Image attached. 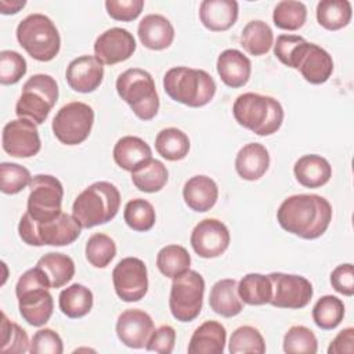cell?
Listing matches in <instances>:
<instances>
[{
    "label": "cell",
    "instance_id": "6da1fadb",
    "mask_svg": "<svg viewBox=\"0 0 354 354\" xmlns=\"http://www.w3.org/2000/svg\"><path fill=\"white\" fill-rule=\"evenodd\" d=\"M279 225L303 239H317L332 221V206L321 195L297 194L288 196L277 210Z\"/></svg>",
    "mask_w": 354,
    "mask_h": 354
},
{
    "label": "cell",
    "instance_id": "7a4b0ae2",
    "mask_svg": "<svg viewBox=\"0 0 354 354\" xmlns=\"http://www.w3.org/2000/svg\"><path fill=\"white\" fill-rule=\"evenodd\" d=\"M275 57L286 66L299 69L306 82L322 84L333 72L330 54L297 35H279L274 44Z\"/></svg>",
    "mask_w": 354,
    "mask_h": 354
},
{
    "label": "cell",
    "instance_id": "3957f363",
    "mask_svg": "<svg viewBox=\"0 0 354 354\" xmlns=\"http://www.w3.org/2000/svg\"><path fill=\"white\" fill-rule=\"evenodd\" d=\"M232 115L242 127L261 137L277 133L283 122V108L279 101L257 93L238 95L232 105Z\"/></svg>",
    "mask_w": 354,
    "mask_h": 354
},
{
    "label": "cell",
    "instance_id": "277c9868",
    "mask_svg": "<svg viewBox=\"0 0 354 354\" xmlns=\"http://www.w3.org/2000/svg\"><path fill=\"white\" fill-rule=\"evenodd\" d=\"M165 93L174 101L191 108L207 105L216 94V82L203 69L170 68L163 76Z\"/></svg>",
    "mask_w": 354,
    "mask_h": 354
},
{
    "label": "cell",
    "instance_id": "5b68a950",
    "mask_svg": "<svg viewBox=\"0 0 354 354\" xmlns=\"http://www.w3.org/2000/svg\"><path fill=\"white\" fill-rule=\"evenodd\" d=\"M119 206V189L108 181H97L77 195L72 205V216L82 228H93L111 221Z\"/></svg>",
    "mask_w": 354,
    "mask_h": 354
},
{
    "label": "cell",
    "instance_id": "8992f818",
    "mask_svg": "<svg viewBox=\"0 0 354 354\" xmlns=\"http://www.w3.org/2000/svg\"><path fill=\"white\" fill-rule=\"evenodd\" d=\"M48 289L50 283L36 266L25 271L17 282L19 314L32 326H43L53 315L54 301Z\"/></svg>",
    "mask_w": 354,
    "mask_h": 354
},
{
    "label": "cell",
    "instance_id": "52a82bcc",
    "mask_svg": "<svg viewBox=\"0 0 354 354\" xmlns=\"http://www.w3.org/2000/svg\"><path fill=\"white\" fill-rule=\"evenodd\" d=\"M82 232V227L77 220L68 213L36 221L28 213H25L18 224L19 238L30 246H65L73 243Z\"/></svg>",
    "mask_w": 354,
    "mask_h": 354
},
{
    "label": "cell",
    "instance_id": "ba28073f",
    "mask_svg": "<svg viewBox=\"0 0 354 354\" xmlns=\"http://www.w3.org/2000/svg\"><path fill=\"white\" fill-rule=\"evenodd\" d=\"M19 46L36 61L54 59L61 48V37L54 22L44 14H30L17 26Z\"/></svg>",
    "mask_w": 354,
    "mask_h": 354
},
{
    "label": "cell",
    "instance_id": "9c48e42d",
    "mask_svg": "<svg viewBox=\"0 0 354 354\" xmlns=\"http://www.w3.org/2000/svg\"><path fill=\"white\" fill-rule=\"evenodd\" d=\"M116 91L138 119L151 120L156 116L159 95L149 72L140 68L122 72L116 79Z\"/></svg>",
    "mask_w": 354,
    "mask_h": 354
},
{
    "label": "cell",
    "instance_id": "30bf717a",
    "mask_svg": "<svg viewBox=\"0 0 354 354\" xmlns=\"http://www.w3.org/2000/svg\"><path fill=\"white\" fill-rule=\"evenodd\" d=\"M58 100V84L46 73L30 76L22 86V93L15 105V113L35 124H41Z\"/></svg>",
    "mask_w": 354,
    "mask_h": 354
},
{
    "label": "cell",
    "instance_id": "8fae6325",
    "mask_svg": "<svg viewBox=\"0 0 354 354\" xmlns=\"http://www.w3.org/2000/svg\"><path fill=\"white\" fill-rule=\"evenodd\" d=\"M205 279L194 270L173 278L169 307L171 315L180 322L194 321L202 310Z\"/></svg>",
    "mask_w": 354,
    "mask_h": 354
},
{
    "label": "cell",
    "instance_id": "7c38bea8",
    "mask_svg": "<svg viewBox=\"0 0 354 354\" xmlns=\"http://www.w3.org/2000/svg\"><path fill=\"white\" fill-rule=\"evenodd\" d=\"M94 111L88 104L73 101L59 108L53 119V133L65 145L82 144L93 129Z\"/></svg>",
    "mask_w": 354,
    "mask_h": 354
},
{
    "label": "cell",
    "instance_id": "4fadbf2b",
    "mask_svg": "<svg viewBox=\"0 0 354 354\" xmlns=\"http://www.w3.org/2000/svg\"><path fill=\"white\" fill-rule=\"evenodd\" d=\"M26 213L36 221L51 220L62 213L64 188L58 178L50 174H37L29 184Z\"/></svg>",
    "mask_w": 354,
    "mask_h": 354
},
{
    "label": "cell",
    "instance_id": "5bb4252c",
    "mask_svg": "<svg viewBox=\"0 0 354 354\" xmlns=\"http://www.w3.org/2000/svg\"><path fill=\"white\" fill-rule=\"evenodd\" d=\"M272 295L270 304L278 308H303L306 307L313 297V285L311 282L295 274L285 272H271L268 274Z\"/></svg>",
    "mask_w": 354,
    "mask_h": 354
},
{
    "label": "cell",
    "instance_id": "9a60e30c",
    "mask_svg": "<svg viewBox=\"0 0 354 354\" xmlns=\"http://www.w3.org/2000/svg\"><path fill=\"white\" fill-rule=\"evenodd\" d=\"M112 281L116 295L123 301H138L148 292L147 266L137 257H124L115 266Z\"/></svg>",
    "mask_w": 354,
    "mask_h": 354
},
{
    "label": "cell",
    "instance_id": "2e32d148",
    "mask_svg": "<svg viewBox=\"0 0 354 354\" xmlns=\"http://www.w3.org/2000/svg\"><path fill=\"white\" fill-rule=\"evenodd\" d=\"M1 147L14 158H30L37 155L41 148V141L36 124L21 118L8 122L3 127Z\"/></svg>",
    "mask_w": 354,
    "mask_h": 354
},
{
    "label": "cell",
    "instance_id": "e0dca14e",
    "mask_svg": "<svg viewBox=\"0 0 354 354\" xmlns=\"http://www.w3.org/2000/svg\"><path fill=\"white\" fill-rule=\"evenodd\" d=\"M230 239V231L224 223L217 218H205L194 227L189 242L198 256L214 259L227 250Z\"/></svg>",
    "mask_w": 354,
    "mask_h": 354
},
{
    "label": "cell",
    "instance_id": "ac0fdd59",
    "mask_svg": "<svg viewBox=\"0 0 354 354\" xmlns=\"http://www.w3.org/2000/svg\"><path fill=\"white\" fill-rule=\"evenodd\" d=\"M134 36L123 28L102 32L94 43V55L102 65H115L129 59L136 51Z\"/></svg>",
    "mask_w": 354,
    "mask_h": 354
},
{
    "label": "cell",
    "instance_id": "d6986e66",
    "mask_svg": "<svg viewBox=\"0 0 354 354\" xmlns=\"http://www.w3.org/2000/svg\"><path fill=\"white\" fill-rule=\"evenodd\" d=\"M153 330L155 326L151 315L140 308L123 311L116 321V335L130 348L144 347Z\"/></svg>",
    "mask_w": 354,
    "mask_h": 354
},
{
    "label": "cell",
    "instance_id": "ffe728a7",
    "mask_svg": "<svg viewBox=\"0 0 354 354\" xmlns=\"http://www.w3.org/2000/svg\"><path fill=\"white\" fill-rule=\"evenodd\" d=\"M65 77L72 90L91 93L102 83L104 66L95 55H80L69 62Z\"/></svg>",
    "mask_w": 354,
    "mask_h": 354
},
{
    "label": "cell",
    "instance_id": "44dd1931",
    "mask_svg": "<svg viewBox=\"0 0 354 354\" xmlns=\"http://www.w3.org/2000/svg\"><path fill=\"white\" fill-rule=\"evenodd\" d=\"M137 35L144 47L160 51L173 43L174 28L166 17L160 14H148L140 21Z\"/></svg>",
    "mask_w": 354,
    "mask_h": 354
},
{
    "label": "cell",
    "instance_id": "7402d4cb",
    "mask_svg": "<svg viewBox=\"0 0 354 354\" xmlns=\"http://www.w3.org/2000/svg\"><path fill=\"white\" fill-rule=\"evenodd\" d=\"M216 68L221 82L232 88L245 86L252 73L250 59L235 48L224 50L217 58Z\"/></svg>",
    "mask_w": 354,
    "mask_h": 354
},
{
    "label": "cell",
    "instance_id": "603a6c76",
    "mask_svg": "<svg viewBox=\"0 0 354 354\" xmlns=\"http://www.w3.org/2000/svg\"><path fill=\"white\" fill-rule=\"evenodd\" d=\"M238 11L235 0H203L199 6V19L206 29L224 32L236 22Z\"/></svg>",
    "mask_w": 354,
    "mask_h": 354
},
{
    "label": "cell",
    "instance_id": "cb8c5ba5",
    "mask_svg": "<svg viewBox=\"0 0 354 354\" xmlns=\"http://www.w3.org/2000/svg\"><path fill=\"white\" fill-rule=\"evenodd\" d=\"M270 166L268 149L260 142L243 145L235 158V170L246 181L259 180L266 174Z\"/></svg>",
    "mask_w": 354,
    "mask_h": 354
},
{
    "label": "cell",
    "instance_id": "d4e9b609",
    "mask_svg": "<svg viewBox=\"0 0 354 354\" xmlns=\"http://www.w3.org/2000/svg\"><path fill=\"white\" fill-rule=\"evenodd\" d=\"M183 198L189 209L198 213H203L216 205L218 198V188L214 180L203 174H198L187 180L184 184Z\"/></svg>",
    "mask_w": 354,
    "mask_h": 354
},
{
    "label": "cell",
    "instance_id": "484cf974",
    "mask_svg": "<svg viewBox=\"0 0 354 354\" xmlns=\"http://www.w3.org/2000/svg\"><path fill=\"white\" fill-rule=\"evenodd\" d=\"M293 173L299 184L306 188H319L332 177L330 163L321 155H303L295 162Z\"/></svg>",
    "mask_w": 354,
    "mask_h": 354
},
{
    "label": "cell",
    "instance_id": "4316f807",
    "mask_svg": "<svg viewBox=\"0 0 354 354\" xmlns=\"http://www.w3.org/2000/svg\"><path fill=\"white\" fill-rule=\"evenodd\" d=\"M227 340L225 328L217 321H205L192 333L188 344L189 354H223Z\"/></svg>",
    "mask_w": 354,
    "mask_h": 354
},
{
    "label": "cell",
    "instance_id": "83f0119b",
    "mask_svg": "<svg viewBox=\"0 0 354 354\" xmlns=\"http://www.w3.org/2000/svg\"><path fill=\"white\" fill-rule=\"evenodd\" d=\"M151 158V147L142 138L136 136H124L119 138L113 147L115 163L130 173Z\"/></svg>",
    "mask_w": 354,
    "mask_h": 354
},
{
    "label": "cell",
    "instance_id": "f1b7e54d",
    "mask_svg": "<svg viewBox=\"0 0 354 354\" xmlns=\"http://www.w3.org/2000/svg\"><path fill=\"white\" fill-rule=\"evenodd\" d=\"M210 308L225 318L238 315L243 310V301L238 295V282L232 278L217 281L209 295Z\"/></svg>",
    "mask_w": 354,
    "mask_h": 354
},
{
    "label": "cell",
    "instance_id": "f546056e",
    "mask_svg": "<svg viewBox=\"0 0 354 354\" xmlns=\"http://www.w3.org/2000/svg\"><path fill=\"white\" fill-rule=\"evenodd\" d=\"M36 267L43 272L51 289L62 288L75 275V263L64 253L50 252L39 259Z\"/></svg>",
    "mask_w": 354,
    "mask_h": 354
},
{
    "label": "cell",
    "instance_id": "4dcf8cb0",
    "mask_svg": "<svg viewBox=\"0 0 354 354\" xmlns=\"http://www.w3.org/2000/svg\"><path fill=\"white\" fill-rule=\"evenodd\" d=\"M93 292L82 283H72L61 290L58 297L59 310L68 318H82L93 307Z\"/></svg>",
    "mask_w": 354,
    "mask_h": 354
},
{
    "label": "cell",
    "instance_id": "1f68e13d",
    "mask_svg": "<svg viewBox=\"0 0 354 354\" xmlns=\"http://www.w3.org/2000/svg\"><path fill=\"white\" fill-rule=\"evenodd\" d=\"M169 180L166 166L158 159H149L131 171V181L134 187L142 192L153 194L160 191Z\"/></svg>",
    "mask_w": 354,
    "mask_h": 354
},
{
    "label": "cell",
    "instance_id": "d6a6232c",
    "mask_svg": "<svg viewBox=\"0 0 354 354\" xmlns=\"http://www.w3.org/2000/svg\"><path fill=\"white\" fill-rule=\"evenodd\" d=\"M188 136L177 127H166L156 134L155 149L166 160L176 162L184 159L189 152Z\"/></svg>",
    "mask_w": 354,
    "mask_h": 354
},
{
    "label": "cell",
    "instance_id": "836d02e7",
    "mask_svg": "<svg viewBox=\"0 0 354 354\" xmlns=\"http://www.w3.org/2000/svg\"><path fill=\"white\" fill-rule=\"evenodd\" d=\"M274 44L272 29L261 19H253L245 25L241 33V46L254 57L264 55Z\"/></svg>",
    "mask_w": 354,
    "mask_h": 354
},
{
    "label": "cell",
    "instance_id": "e575fe53",
    "mask_svg": "<svg viewBox=\"0 0 354 354\" xmlns=\"http://www.w3.org/2000/svg\"><path fill=\"white\" fill-rule=\"evenodd\" d=\"M353 17L348 0H322L317 4V21L328 30H339L348 25Z\"/></svg>",
    "mask_w": 354,
    "mask_h": 354
},
{
    "label": "cell",
    "instance_id": "d590c367",
    "mask_svg": "<svg viewBox=\"0 0 354 354\" xmlns=\"http://www.w3.org/2000/svg\"><path fill=\"white\" fill-rule=\"evenodd\" d=\"M238 295L241 300L249 306H263L270 303L272 288L268 275L250 272L238 283Z\"/></svg>",
    "mask_w": 354,
    "mask_h": 354
},
{
    "label": "cell",
    "instance_id": "8d00e7d4",
    "mask_svg": "<svg viewBox=\"0 0 354 354\" xmlns=\"http://www.w3.org/2000/svg\"><path fill=\"white\" fill-rule=\"evenodd\" d=\"M158 270L167 278H176L189 270L191 256L184 246L167 245L156 254Z\"/></svg>",
    "mask_w": 354,
    "mask_h": 354
},
{
    "label": "cell",
    "instance_id": "74e56055",
    "mask_svg": "<svg viewBox=\"0 0 354 354\" xmlns=\"http://www.w3.org/2000/svg\"><path fill=\"white\" fill-rule=\"evenodd\" d=\"M344 317V304L342 299L325 295L317 300L313 307V319L324 330H332L340 325Z\"/></svg>",
    "mask_w": 354,
    "mask_h": 354
},
{
    "label": "cell",
    "instance_id": "f35d334b",
    "mask_svg": "<svg viewBox=\"0 0 354 354\" xmlns=\"http://www.w3.org/2000/svg\"><path fill=\"white\" fill-rule=\"evenodd\" d=\"M123 218L133 231L145 232L153 227L156 221V213L151 202L142 198H136L126 203Z\"/></svg>",
    "mask_w": 354,
    "mask_h": 354
},
{
    "label": "cell",
    "instance_id": "ab89813d",
    "mask_svg": "<svg viewBox=\"0 0 354 354\" xmlns=\"http://www.w3.org/2000/svg\"><path fill=\"white\" fill-rule=\"evenodd\" d=\"M228 351L231 354H263L266 353V343L259 329L250 325H243L232 332Z\"/></svg>",
    "mask_w": 354,
    "mask_h": 354
},
{
    "label": "cell",
    "instance_id": "60d3db41",
    "mask_svg": "<svg viewBox=\"0 0 354 354\" xmlns=\"http://www.w3.org/2000/svg\"><path fill=\"white\" fill-rule=\"evenodd\" d=\"M307 19V8L301 1L282 0L272 12L274 25L283 30H297Z\"/></svg>",
    "mask_w": 354,
    "mask_h": 354
},
{
    "label": "cell",
    "instance_id": "b9f144b4",
    "mask_svg": "<svg viewBox=\"0 0 354 354\" xmlns=\"http://www.w3.org/2000/svg\"><path fill=\"white\" fill-rule=\"evenodd\" d=\"M84 253L93 267L105 268L116 254V243L106 234L95 232L87 239Z\"/></svg>",
    "mask_w": 354,
    "mask_h": 354
},
{
    "label": "cell",
    "instance_id": "7bdbcfd3",
    "mask_svg": "<svg viewBox=\"0 0 354 354\" xmlns=\"http://www.w3.org/2000/svg\"><path fill=\"white\" fill-rule=\"evenodd\" d=\"M29 339L18 324L10 321L4 311H1V342L0 351L4 354H24L29 351Z\"/></svg>",
    "mask_w": 354,
    "mask_h": 354
},
{
    "label": "cell",
    "instance_id": "ee69618b",
    "mask_svg": "<svg viewBox=\"0 0 354 354\" xmlns=\"http://www.w3.org/2000/svg\"><path fill=\"white\" fill-rule=\"evenodd\" d=\"M318 340L314 332L303 325H293L283 336V351L288 354H315Z\"/></svg>",
    "mask_w": 354,
    "mask_h": 354
},
{
    "label": "cell",
    "instance_id": "f6af8a7d",
    "mask_svg": "<svg viewBox=\"0 0 354 354\" xmlns=\"http://www.w3.org/2000/svg\"><path fill=\"white\" fill-rule=\"evenodd\" d=\"M32 178L30 171L18 163L3 162L0 165V189L3 194L14 195L21 192L32 183Z\"/></svg>",
    "mask_w": 354,
    "mask_h": 354
},
{
    "label": "cell",
    "instance_id": "bcb514c9",
    "mask_svg": "<svg viewBox=\"0 0 354 354\" xmlns=\"http://www.w3.org/2000/svg\"><path fill=\"white\" fill-rule=\"evenodd\" d=\"M26 73L25 58L14 50L0 53V83L4 86L18 83Z\"/></svg>",
    "mask_w": 354,
    "mask_h": 354
},
{
    "label": "cell",
    "instance_id": "7dc6e473",
    "mask_svg": "<svg viewBox=\"0 0 354 354\" xmlns=\"http://www.w3.org/2000/svg\"><path fill=\"white\" fill-rule=\"evenodd\" d=\"M64 344L61 336L50 329H39L29 344V353L32 354H62Z\"/></svg>",
    "mask_w": 354,
    "mask_h": 354
},
{
    "label": "cell",
    "instance_id": "c3c4849f",
    "mask_svg": "<svg viewBox=\"0 0 354 354\" xmlns=\"http://www.w3.org/2000/svg\"><path fill=\"white\" fill-rule=\"evenodd\" d=\"M105 8L112 19L130 22L141 14L144 0H106Z\"/></svg>",
    "mask_w": 354,
    "mask_h": 354
},
{
    "label": "cell",
    "instance_id": "681fc988",
    "mask_svg": "<svg viewBox=\"0 0 354 354\" xmlns=\"http://www.w3.org/2000/svg\"><path fill=\"white\" fill-rule=\"evenodd\" d=\"M174 343H176L174 328L170 325H162L152 332V335L149 336L145 344V348L148 351L170 354L174 348Z\"/></svg>",
    "mask_w": 354,
    "mask_h": 354
},
{
    "label": "cell",
    "instance_id": "f907efd6",
    "mask_svg": "<svg viewBox=\"0 0 354 354\" xmlns=\"http://www.w3.org/2000/svg\"><path fill=\"white\" fill-rule=\"evenodd\" d=\"M332 288L344 296L354 295V267L351 263L337 266L330 274Z\"/></svg>",
    "mask_w": 354,
    "mask_h": 354
},
{
    "label": "cell",
    "instance_id": "816d5d0a",
    "mask_svg": "<svg viewBox=\"0 0 354 354\" xmlns=\"http://www.w3.org/2000/svg\"><path fill=\"white\" fill-rule=\"evenodd\" d=\"M354 353V329L340 330L328 347V354H353Z\"/></svg>",
    "mask_w": 354,
    "mask_h": 354
},
{
    "label": "cell",
    "instance_id": "f5cc1de1",
    "mask_svg": "<svg viewBox=\"0 0 354 354\" xmlns=\"http://www.w3.org/2000/svg\"><path fill=\"white\" fill-rule=\"evenodd\" d=\"M26 4L25 0H14V1H8V0H1L0 1V12L4 15H10V14H17L21 8H24Z\"/></svg>",
    "mask_w": 354,
    "mask_h": 354
}]
</instances>
